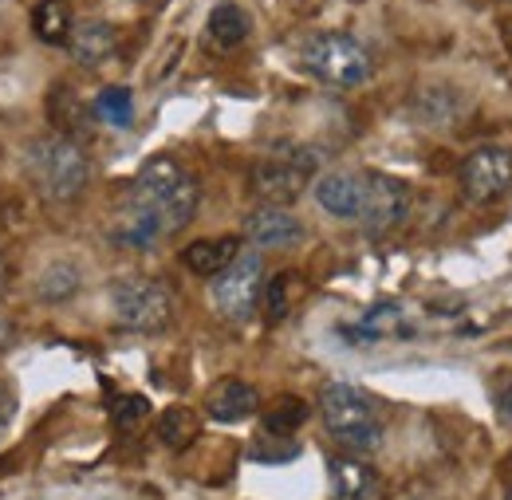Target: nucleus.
<instances>
[{
    "instance_id": "28",
    "label": "nucleus",
    "mask_w": 512,
    "mask_h": 500,
    "mask_svg": "<svg viewBox=\"0 0 512 500\" xmlns=\"http://www.w3.org/2000/svg\"><path fill=\"white\" fill-rule=\"evenodd\" d=\"M8 418H12V398L0 390V434L8 430Z\"/></svg>"
},
{
    "instance_id": "31",
    "label": "nucleus",
    "mask_w": 512,
    "mask_h": 500,
    "mask_svg": "<svg viewBox=\"0 0 512 500\" xmlns=\"http://www.w3.org/2000/svg\"><path fill=\"white\" fill-rule=\"evenodd\" d=\"M406 500H426V497H406Z\"/></svg>"
},
{
    "instance_id": "7",
    "label": "nucleus",
    "mask_w": 512,
    "mask_h": 500,
    "mask_svg": "<svg viewBox=\"0 0 512 500\" xmlns=\"http://www.w3.org/2000/svg\"><path fill=\"white\" fill-rule=\"evenodd\" d=\"M410 213V189L406 182L390 178V174H363V209H359V225L371 237L394 233Z\"/></svg>"
},
{
    "instance_id": "12",
    "label": "nucleus",
    "mask_w": 512,
    "mask_h": 500,
    "mask_svg": "<svg viewBox=\"0 0 512 500\" xmlns=\"http://www.w3.org/2000/svg\"><path fill=\"white\" fill-rule=\"evenodd\" d=\"M316 201H320L323 213H331L339 221H359V209H363V174H351V170L323 174L320 182H316Z\"/></svg>"
},
{
    "instance_id": "30",
    "label": "nucleus",
    "mask_w": 512,
    "mask_h": 500,
    "mask_svg": "<svg viewBox=\"0 0 512 500\" xmlns=\"http://www.w3.org/2000/svg\"><path fill=\"white\" fill-rule=\"evenodd\" d=\"M8 292V264H4V252H0V296Z\"/></svg>"
},
{
    "instance_id": "18",
    "label": "nucleus",
    "mask_w": 512,
    "mask_h": 500,
    "mask_svg": "<svg viewBox=\"0 0 512 500\" xmlns=\"http://www.w3.org/2000/svg\"><path fill=\"white\" fill-rule=\"evenodd\" d=\"M83 288V272L71 260H52L40 276H36V300L40 304H64Z\"/></svg>"
},
{
    "instance_id": "9",
    "label": "nucleus",
    "mask_w": 512,
    "mask_h": 500,
    "mask_svg": "<svg viewBox=\"0 0 512 500\" xmlns=\"http://www.w3.org/2000/svg\"><path fill=\"white\" fill-rule=\"evenodd\" d=\"M308 170L300 162H292L288 154H276V158H260L253 166V193L264 205H292L304 189H308Z\"/></svg>"
},
{
    "instance_id": "10",
    "label": "nucleus",
    "mask_w": 512,
    "mask_h": 500,
    "mask_svg": "<svg viewBox=\"0 0 512 500\" xmlns=\"http://www.w3.org/2000/svg\"><path fill=\"white\" fill-rule=\"evenodd\" d=\"M245 237L256 249H292L304 241V225L284 205H260L245 217Z\"/></svg>"
},
{
    "instance_id": "14",
    "label": "nucleus",
    "mask_w": 512,
    "mask_h": 500,
    "mask_svg": "<svg viewBox=\"0 0 512 500\" xmlns=\"http://www.w3.org/2000/svg\"><path fill=\"white\" fill-rule=\"evenodd\" d=\"M48 119L56 123V134H67L75 142H83L91 134V107L64 83L56 91H48Z\"/></svg>"
},
{
    "instance_id": "1",
    "label": "nucleus",
    "mask_w": 512,
    "mask_h": 500,
    "mask_svg": "<svg viewBox=\"0 0 512 500\" xmlns=\"http://www.w3.org/2000/svg\"><path fill=\"white\" fill-rule=\"evenodd\" d=\"M197 201H201V189H197L190 170L182 162L158 154V158L142 162V170L134 174L123 205L138 209L142 217H150L162 229V237H170V233L190 225L193 213H197Z\"/></svg>"
},
{
    "instance_id": "26",
    "label": "nucleus",
    "mask_w": 512,
    "mask_h": 500,
    "mask_svg": "<svg viewBox=\"0 0 512 500\" xmlns=\"http://www.w3.org/2000/svg\"><path fill=\"white\" fill-rule=\"evenodd\" d=\"M497 410H501V418L505 422H512V382L501 390V398H497Z\"/></svg>"
},
{
    "instance_id": "15",
    "label": "nucleus",
    "mask_w": 512,
    "mask_h": 500,
    "mask_svg": "<svg viewBox=\"0 0 512 500\" xmlns=\"http://www.w3.org/2000/svg\"><path fill=\"white\" fill-rule=\"evenodd\" d=\"M237 252H241V241L237 237H213V241H193L182 249V264L190 268L193 276H217V272H225L233 260H237Z\"/></svg>"
},
{
    "instance_id": "23",
    "label": "nucleus",
    "mask_w": 512,
    "mask_h": 500,
    "mask_svg": "<svg viewBox=\"0 0 512 500\" xmlns=\"http://www.w3.org/2000/svg\"><path fill=\"white\" fill-rule=\"evenodd\" d=\"M91 115H95L99 123L127 130V126L134 123V99H130L127 87H103L99 99L91 103Z\"/></svg>"
},
{
    "instance_id": "6",
    "label": "nucleus",
    "mask_w": 512,
    "mask_h": 500,
    "mask_svg": "<svg viewBox=\"0 0 512 500\" xmlns=\"http://www.w3.org/2000/svg\"><path fill=\"white\" fill-rule=\"evenodd\" d=\"M260 288H264V256L256 249L237 252V260L213 276V308L233 323H245L260 308Z\"/></svg>"
},
{
    "instance_id": "21",
    "label": "nucleus",
    "mask_w": 512,
    "mask_h": 500,
    "mask_svg": "<svg viewBox=\"0 0 512 500\" xmlns=\"http://www.w3.org/2000/svg\"><path fill=\"white\" fill-rule=\"evenodd\" d=\"M32 32L44 44H67L71 36V12L64 0H36L32 8Z\"/></svg>"
},
{
    "instance_id": "13",
    "label": "nucleus",
    "mask_w": 512,
    "mask_h": 500,
    "mask_svg": "<svg viewBox=\"0 0 512 500\" xmlns=\"http://www.w3.org/2000/svg\"><path fill=\"white\" fill-rule=\"evenodd\" d=\"M256 410H260V394L245 378H225L205 398V414L213 422H245V418H253Z\"/></svg>"
},
{
    "instance_id": "20",
    "label": "nucleus",
    "mask_w": 512,
    "mask_h": 500,
    "mask_svg": "<svg viewBox=\"0 0 512 500\" xmlns=\"http://www.w3.org/2000/svg\"><path fill=\"white\" fill-rule=\"evenodd\" d=\"M197 434H201V422L190 406H166L158 414V438L166 449H186L197 441Z\"/></svg>"
},
{
    "instance_id": "22",
    "label": "nucleus",
    "mask_w": 512,
    "mask_h": 500,
    "mask_svg": "<svg viewBox=\"0 0 512 500\" xmlns=\"http://www.w3.org/2000/svg\"><path fill=\"white\" fill-rule=\"evenodd\" d=\"M292 288H296V276L292 272H280L272 280H264L260 288V312H264V323H284L288 312H292Z\"/></svg>"
},
{
    "instance_id": "25",
    "label": "nucleus",
    "mask_w": 512,
    "mask_h": 500,
    "mask_svg": "<svg viewBox=\"0 0 512 500\" xmlns=\"http://www.w3.org/2000/svg\"><path fill=\"white\" fill-rule=\"evenodd\" d=\"M146 414H150V402H146L142 394H127V398H119V402L111 406V422H115L119 430H134V426H142V422H146Z\"/></svg>"
},
{
    "instance_id": "16",
    "label": "nucleus",
    "mask_w": 512,
    "mask_h": 500,
    "mask_svg": "<svg viewBox=\"0 0 512 500\" xmlns=\"http://www.w3.org/2000/svg\"><path fill=\"white\" fill-rule=\"evenodd\" d=\"M375 473L359 457H331V500H371Z\"/></svg>"
},
{
    "instance_id": "24",
    "label": "nucleus",
    "mask_w": 512,
    "mask_h": 500,
    "mask_svg": "<svg viewBox=\"0 0 512 500\" xmlns=\"http://www.w3.org/2000/svg\"><path fill=\"white\" fill-rule=\"evenodd\" d=\"M367 339H383V335H394V331H402V312L394 308V304H379V308H371V312L363 315V327H359Z\"/></svg>"
},
{
    "instance_id": "19",
    "label": "nucleus",
    "mask_w": 512,
    "mask_h": 500,
    "mask_svg": "<svg viewBox=\"0 0 512 500\" xmlns=\"http://www.w3.org/2000/svg\"><path fill=\"white\" fill-rule=\"evenodd\" d=\"M308 402L304 398H296V394H284V398H276L268 410H264V438H288V434H296L304 422H308Z\"/></svg>"
},
{
    "instance_id": "17",
    "label": "nucleus",
    "mask_w": 512,
    "mask_h": 500,
    "mask_svg": "<svg viewBox=\"0 0 512 500\" xmlns=\"http://www.w3.org/2000/svg\"><path fill=\"white\" fill-rule=\"evenodd\" d=\"M249 32H253V20H249V12L241 4L225 0V4H217L209 12V40L217 48H241L249 40Z\"/></svg>"
},
{
    "instance_id": "3",
    "label": "nucleus",
    "mask_w": 512,
    "mask_h": 500,
    "mask_svg": "<svg viewBox=\"0 0 512 500\" xmlns=\"http://www.w3.org/2000/svg\"><path fill=\"white\" fill-rule=\"evenodd\" d=\"M320 414L327 434L347 453H375L383 445V418L375 402L351 382H327L320 390Z\"/></svg>"
},
{
    "instance_id": "32",
    "label": "nucleus",
    "mask_w": 512,
    "mask_h": 500,
    "mask_svg": "<svg viewBox=\"0 0 512 500\" xmlns=\"http://www.w3.org/2000/svg\"><path fill=\"white\" fill-rule=\"evenodd\" d=\"M509 347H512V343H509Z\"/></svg>"
},
{
    "instance_id": "8",
    "label": "nucleus",
    "mask_w": 512,
    "mask_h": 500,
    "mask_svg": "<svg viewBox=\"0 0 512 500\" xmlns=\"http://www.w3.org/2000/svg\"><path fill=\"white\" fill-rule=\"evenodd\" d=\"M457 182H461V197L473 201V205L497 201L512 186V154L501 146H481V150L465 154V162L457 170Z\"/></svg>"
},
{
    "instance_id": "5",
    "label": "nucleus",
    "mask_w": 512,
    "mask_h": 500,
    "mask_svg": "<svg viewBox=\"0 0 512 500\" xmlns=\"http://www.w3.org/2000/svg\"><path fill=\"white\" fill-rule=\"evenodd\" d=\"M111 315L123 331H162L174 319V296L162 280L150 276H123L107 292Z\"/></svg>"
},
{
    "instance_id": "11",
    "label": "nucleus",
    "mask_w": 512,
    "mask_h": 500,
    "mask_svg": "<svg viewBox=\"0 0 512 500\" xmlns=\"http://www.w3.org/2000/svg\"><path fill=\"white\" fill-rule=\"evenodd\" d=\"M67 48L79 67H103L119 52V28L107 20H79V24H71Z\"/></svg>"
},
{
    "instance_id": "4",
    "label": "nucleus",
    "mask_w": 512,
    "mask_h": 500,
    "mask_svg": "<svg viewBox=\"0 0 512 500\" xmlns=\"http://www.w3.org/2000/svg\"><path fill=\"white\" fill-rule=\"evenodd\" d=\"M304 67L327 83V87H359V83H367L371 79V71H375V60H371V52L355 40V36H347V32H320V36H312L308 44H304Z\"/></svg>"
},
{
    "instance_id": "29",
    "label": "nucleus",
    "mask_w": 512,
    "mask_h": 500,
    "mask_svg": "<svg viewBox=\"0 0 512 500\" xmlns=\"http://www.w3.org/2000/svg\"><path fill=\"white\" fill-rule=\"evenodd\" d=\"M501 40H505V48H509V56H512V16L501 20Z\"/></svg>"
},
{
    "instance_id": "2",
    "label": "nucleus",
    "mask_w": 512,
    "mask_h": 500,
    "mask_svg": "<svg viewBox=\"0 0 512 500\" xmlns=\"http://www.w3.org/2000/svg\"><path fill=\"white\" fill-rule=\"evenodd\" d=\"M24 166H28L32 186L40 189V197H48V201H75L91 182L87 146L67 138V134H56V130L28 142Z\"/></svg>"
},
{
    "instance_id": "27",
    "label": "nucleus",
    "mask_w": 512,
    "mask_h": 500,
    "mask_svg": "<svg viewBox=\"0 0 512 500\" xmlns=\"http://www.w3.org/2000/svg\"><path fill=\"white\" fill-rule=\"evenodd\" d=\"M16 343V331H12V323L8 319H0V351H8Z\"/></svg>"
}]
</instances>
